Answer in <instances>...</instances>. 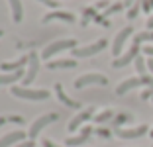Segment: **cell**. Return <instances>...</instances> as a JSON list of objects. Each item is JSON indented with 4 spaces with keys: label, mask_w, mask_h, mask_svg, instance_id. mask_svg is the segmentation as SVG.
Masks as SVG:
<instances>
[{
    "label": "cell",
    "mask_w": 153,
    "mask_h": 147,
    "mask_svg": "<svg viewBox=\"0 0 153 147\" xmlns=\"http://www.w3.org/2000/svg\"><path fill=\"white\" fill-rule=\"evenodd\" d=\"M92 114H94V108H86V110H82L81 114H76V116L73 118L71 122H69V131H75V129L79 128V125H81L82 122L88 120V118L92 116Z\"/></svg>",
    "instance_id": "obj_11"
},
{
    "label": "cell",
    "mask_w": 153,
    "mask_h": 147,
    "mask_svg": "<svg viewBox=\"0 0 153 147\" xmlns=\"http://www.w3.org/2000/svg\"><path fill=\"white\" fill-rule=\"evenodd\" d=\"M24 137H26V134H24V131H12V134L4 135V137L0 139V147H10L12 143H18V141H22Z\"/></svg>",
    "instance_id": "obj_14"
},
{
    "label": "cell",
    "mask_w": 153,
    "mask_h": 147,
    "mask_svg": "<svg viewBox=\"0 0 153 147\" xmlns=\"http://www.w3.org/2000/svg\"><path fill=\"white\" fill-rule=\"evenodd\" d=\"M55 92H57L59 100H61V102H63L67 108H81V102H76V100H71V98H69L67 94L63 92V86H61V85H55Z\"/></svg>",
    "instance_id": "obj_16"
},
{
    "label": "cell",
    "mask_w": 153,
    "mask_h": 147,
    "mask_svg": "<svg viewBox=\"0 0 153 147\" xmlns=\"http://www.w3.org/2000/svg\"><path fill=\"white\" fill-rule=\"evenodd\" d=\"M18 147H33V141H24V143H20Z\"/></svg>",
    "instance_id": "obj_30"
},
{
    "label": "cell",
    "mask_w": 153,
    "mask_h": 147,
    "mask_svg": "<svg viewBox=\"0 0 153 147\" xmlns=\"http://www.w3.org/2000/svg\"><path fill=\"white\" fill-rule=\"evenodd\" d=\"M134 33V27L131 26H128V27H124V30L120 31L116 36V39H114V45H112V53H114V57H118V55L122 53V47H124V43L128 41V37Z\"/></svg>",
    "instance_id": "obj_9"
},
{
    "label": "cell",
    "mask_w": 153,
    "mask_h": 147,
    "mask_svg": "<svg viewBox=\"0 0 153 147\" xmlns=\"http://www.w3.org/2000/svg\"><path fill=\"white\" fill-rule=\"evenodd\" d=\"M141 85H147V86H153V79L151 76H131V79H128V80H124V82H120L118 85V88H116V94H126L128 90H131V88H137V86H141Z\"/></svg>",
    "instance_id": "obj_1"
},
{
    "label": "cell",
    "mask_w": 153,
    "mask_h": 147,
    "mask_svg": "<svg viewBox=\"0 0 153 147\" xmlns=\"http://www.w3.org/2000/svg\"><path fill=\"white\" fill-rule=\"evenodd\" d=\"M106 45H108L106 39H98L92 45H86V47H81V49H73V57H92V55L100 53Z\"/></svg>",
    "instance_id": "obj_6"
},
{
    "label": "cell",
    "mask_w": 153,
    "mask_h": 147,
    "mask_svg": "<svg viewBox=\"0 0 153 147\" xmlns=\"http://www.w3.org/2000/svg\"><path fill=\"white\" fill-rule=\"evenodd\" d=\"M59 120V114H45V116H41V118H37L36 122L32 124V128H30V137L32 139H36L37 135H39V131L45 128V125H49V124H53V122H57Z\"/></svg>",
    "instance_id": "obj_5"
},
{
    "label": "cell",
    "mask_w": 153,
    "mask_h": 147,
    "mask_svg": "<svg viewBox=\"0 0 153 147\" xmlns=\"http://www.w3.org/2000/svg\"><path fill=\"white\" fill-rule=\"evenodd\" d=\"M73 67H76L75 59H59V61L47 63V69H73Z\"/></svg>",
    "instance_id": "obj_17"
},
{
    "label": "cell",
    "mask_w": 153,
    "mask_h": 147,
    "mask_svg": "<svg viewBox=\"0 0 153 147\" xmlns=\"http://www.w3.org/2000/svg\"><path fill=\"white\" fill-rule=\"evenodd\" d=\"M76 47V39H61V41H53L51 45L43 49L41 57L43 59H51L53 55H57L59 51H65V49H75Z\"/></svg>",
    "instance_id": "obj_2"
},
{
    "label": "cell",
    "mask_w": 153,
    "mask_h": 147,
    "mask_svg": "<svg viewBox=\"0 0 153 147\" xmlns=\"http://www.w3.org/2000/svg\"><path fill=\"white\" fill-rule=\"evenodd\" d=\"M137 12H140V6L135 4V6H134V8H131V10H130V12H128V18H135V14H137Z\"/></svg>",
    "instance_id": "obj_25"
},
{
    "label": "cell",
    "mask_w": 153,
    "mask_h": 147,
    "mask_svg": "<svg viewBox=\"0 0 153 147\" xmlns=\"http://www.w3.org/2000/svg\"><path fill=\"white\" fill-rule=\"evenodd\" d=\"M147 67H149V71L153 73V59H149V61H147Z\"/></svg>",
    "instance_id": "obj_31"
},
{
    "label": "cell",
    "mask_w": 153,
    "mask_h": 147,
    "mask_svg": "<svg viewBox=\"0 0 153 147\" xmlns=\"http://www.w3.org/2000/svg\"><path fill=\"white\" fill-rule=\"evenodd\" d=\"M147 125H137V128H131V129H122V128H116L114 129V134L122 139H135V137H141V135L147 134Z\"/></svg>",
    "instance_id": "obj_8"
},
{
    "label": "cell",
    "mask_w": 153,
    "mask_h": 147,
    "mask_svg": "<svg viewBox=\"0 0 153 147\" xmlns=\"http://www.w3.org/2000/svg\"><path fill=\"white\" fill-rule=\"evenodd\" d=\"M135 69H137L140 76H147V73H145V61H143V57H137V59H135Z\"/></svg>",
    "instance_id": "obj_22"
},
{
    "label": "cell",
    "mask_w": 153,
    "mask_h": 147,
    "mask_svg": "<svg viewBox=\"0 0 153 147\" xmlns=\"http://www.w3.org/2000/svg\"><path fill=\"white\" fill-rule=\"evenodd\" d=\"M149 8H153V0H151V2H149Z\"/></svg>",
    "instance_id": "obj_34"
},
{
    "label": "cell",
    "mask_w": 153,
    "mask_h": 147,
    "mask_svg": "<svg viewBox=\"0 0 153 147\" xmlns=\"http://www.w3.org/2000/svg\"><path fill=\"white\" fill-rule=\"evenodd\" d=\"M37 71H39V57H37L36 51H32L30 53V69H27V75L24 76V85L33 82V79L37 76Z\"/></svg>",
    "instance_id": "obj_10"
},
{
    "label": "cell",
    "mask_w": 153,
    "mask_h": 147,
    "mask_svg": "<svg viewBox=\"0 0 153 147\" xmlns=\"http://www.w3.org/2000/svg\"><path fill=\"white\" fill-rule=\"evenodd\" d=\"M88 85H108V79L104 75H98V73H88V75H82L75 80V88H85Z\"/></svg>",
    "instance_id": "obj_4"
},
{
    "label": "cell",
    "mask_w": 153,
    "mask_h": 147,
    "mask_svg": "<svg viewBox=\"0 0 153 147\" xmlns=\"http://www.w3.org/2000/svg\"><path fill=\"white\" fill-rule=\"evenodd\" d=\"M43 147H61V145H57V143L51 141V139H43Z\"/></svg>",
    "instance_id": "obj_27"
},
{
    "label": "cell",
    "mask_w": 153,
    "mask_h": 147,
    "mask_svg": "<svg viewBox=\"0 0 153 147\" xmlns=\"http://www.w3.org/2000/svg\"><path fill=\"white\" fill-rule=\"evenodd\" d=\"M12 94L24 100H47L49 98V90H32V88H20V86H12Z\"/></svg>",
    "instance_id": "obj_3"
},
{
    "label": "cell",
    "mask_w": 153,
    "mask_h": 147,
    "mask_svg": "<svg viewBox=\"0 0 153 147\" xmlns=\"http://www.w3.org/2000/svg\"><path fill=\"white\" fill-rule=\"evenodd\" d=\"M51 20H63V22H75V16L73 14H69V12H51V14H47V16H43V22L47 24V22H51Z\"/></svg>",
    "instance_id": "obj_15"
},
{
    "label": "cell",
    "mask_w": 153,
    "mask_h": 147,
    "mask_svg": "<svg viewBox=\"0 0 153 147\" xmlns=\"http://www.w3.org/2000/svg\"><path fill=\"white\" fill-rule=\"evenodd\" d=\"M24 71L20 69V71L16 73H10V75H0V85H8V82H16L18 79H22Z\"/></svg>",
    "instance_id": "obj_19"
},
{
    "label": "cell",
    "mask_w": 153,
    "mask_h": 147,
    "mask_svg": "<svg viewBox=\"0 0 153 147\" xmlns=\"http://www.w3.org/2000/svg\"><path fill=\"white\" fill-rule=\"evenodd\" d=\"M26 63H30V55L20 57L18 61H12V63H2V65H0V69H2V71H14V73H16V71H20Z\"/></svg>",
    "instance_id": "obj_13"
},
{
    "label": "cell",
    "mask_w": 153,
    "mask_h": 147,
    "mask_svg": "<svg viewBox=\"0 0 153 147\" xmlns=\"http://www.w3.org/2000/svg\"><path fill=\"white\" fill-rule=\"evenodd\" d=\"M130 120H131L130 114H120V116H116V120H114V125H120V124H124V122H130Z\"/></svg>",
    "instance_id": "obj_23"
},
{
    "label": "cell",
    "mask_w": 153,
    "mask_h": 147,
    "mask_svg": "<svg viewBox=\"0 0 153 147\" xmlns=\"http://www.w3.org/2000/svg\"><path fill=\"white\" fill-rule=\"evenodd\" d=\"M147 27H149V30H153V18H149V22H147Z\"/></svg>",
    "instance_id": "obj_32"
},
{
    "label": "cell",
    "mask_w": 153,
    "mask_h": 147,
    "mask_svg": "<svg viewBox=\"0 0 153 147\" xmlns=\"http://www.w3.org/2000/svg\"><path fill=\"white\" fill-rule=\"evenodd\" d=\"M118 10H122V4H114V6H110L106 12H104V16H110V14H116Z\"/></svg>",
    "instance_id": "obj_24"
},
{
    "label": "cell",
    "mask_w": 153,
    "mask_h": 147,
    "mask_svg": "<svg viewBox=\"0 0 153 147\" xmlns=\"http://www.w3.org/2000/svg\"><path fill=\"white\" fill-rule=\"evenodd\" d=\"M131 2H135V0H124V6H130Z\"/></svg>",
    "instance_id": "obj_33"
},
{
    "label": "cell",
    "mask_w": 153,
    "mask_h": 147,
    "mask_svg": "<svg viewBox=\"0 0 153 147\" xmlns=\"http://www.w3.org/2000/svg\"><path fill=\"white\" fill-rule=\"evenodd\" d=\"M90 134H92V128H82V131L76 137H67V145H71V147H76V145H81V143H85L86 139L90 137Z\"/></svg>",
    "instance_id": "obj_12"
},
{
    "label": "cell",
    "mask_w": 153,
    "mask_h": 147,
    "mask_svg": "<svg viewBox=\"0 0 153 147\" xmlns=\"http://www.w3.org/2000/svg\"><path fill=\"white\" fill-rule=\"evenodd\" d=\"M110 118H114V112H112V110H104V112H100L94 120L98 122V124H102V122H108Z\"/></svg>",
    "instance_id": "obj_21"
},
{
    "label": "cell",
    "mask_w": 153,
    "mask_h": 147,
    "mask_svg": "<svg viewBox=\"0 0 153 147\" xmlns=\"http://www.w3.org/2000/svg\"><path fill=\"white\" fill-rule=\"evenodd\" d=\"M41 2H43V4H47L49 8H57V6H59V2H55V0H41Z\"/></svg>",
    "instance_id": "obj_26"
},
{
    "label": "cell",
    "mask_w": 153,
    "mask_h": 147,
    "mask_svg": "<svg viewBox=\"0 0 153 147\" xmlns=\"http://www.w3.org/2000/svg\"><path fill=\"white\" fill-rule=\"evenodd\" d=\"M10 2V8H12V16H14V22H22L24 18V10H22V2L20 0H8Z\"/></svg>",
    "instance_id": "obj_18"
},
{
    "label": "cell",
    "mask_w": 153,
    "mask_h": 147,
    "mask_svg": "<svg viewBox=\"0 0 153 147\" xmlns=\"http://www.w3.org/2000/svg\"><path fill=\"white\" fill-rule=\"evenodd\" d=\"M98 135H102V137H110V131H108V129H104V128H100Z\"/></svg>",
    "instance_id": "obj_28"
},
{
    "label": "cell",
    "mask_w": 153,
    "mask_h": 147,
    "mask_svg": "<svg viewBox=\"0 0 153 147\" xmlns=\"http://www.w3.org/2000/svg\"><path fill=\"white\" fill-rule=\"evenodd\" d=\"M143 53L145 55H153V47H151V45H145V47H143Z\"/></svg>",
    "instance_id": "obj_29"
},
{
    "label": "cell",
    "mask_w": 153,
    "mask_h": 147,
    "mask_svg": "<svg viewBox=\"0 0 153 147\" xmlns=\"http://www.w3.org/2000/svg\"><path fill=\"white\" fill-rule=\"evenodd\" d=\"M8 122H12V124H24V118L22 116H0V125L8 124Z\"/></svg>",
    "instance_id": "obj_20"
},
{
    "label": "cell",
    "mask_w": 153,
    "mask_h": 147,
    "mask_svg": "<svg viewBox=\"0 0 153 147\" xmlns=\"http://www.w3.org/2000/svg\"><path fill=\"white\" fill-rule=\"evenodd\" d=\"M137 53H140V41H134V45H131V49L128 51L124 57H118V59H114V63H112V67H116V69H122V67H126V65H130L134 59H137Z\"/></svg>",
    "instance_id": "obj_7"
},
{
    "label": "cell",
    "mask_w": 153,
    "mask_h": 147,
    "mask_svg": "<svg viewBox=\"0 0 153 147\" xmlns=\"http://www.w3.org/2000/svg\"><path fill=\"white\" fill-rule=\"evenodd\" d=\"M2 33H4V31H2V30H0V36H2Z\"/></svg>",
    "instance_id": "obj_35"
}]
</instances>
